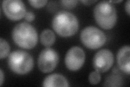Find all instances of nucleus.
Here are the masks:
<instances>
[{"mask_svg": "<svg viewBox=\"0 0 130 87\" xmlns=\"http://www.w3.org/2000/svg\"><path fill=\"white\" fill-rule=\"evenodd\" d=\"M11 35L14 43L24 49L33 48L38 41L36 29L27 22H21L16 24L12 31Z\"/></svg>", "mask_w": 130, "mask_h": 87, "instance_id": "f03ea898", "label": "nucleus"}, {"mask_svg": "<svg viewBox=\"0 0 130 87\" xmlns=\"http://www.w3.org/2000/svg\"><path fill=\"white\" fill-rule=\"evenodd\" d=\"M24 19L28 22H31L35 18V16L32 13V11H28L26 13L25 16H24Z\"/></svg>", "mask_w": 130, "mask_h": 87, "instance_id": "f3484780", "label": "nucleus"}, {"mask_svg": "<svg viewBox=\"0 0 130 87\" xmlns=\"http://www.w3.org/2000/svg\"><path fill=\"white\" fill-rule=\"evenodd\" d=\"M8 67L14 73L24 75L29 73L33 68L34 60L28 52L22 50L12 52L8 58Z\"/></svg>", "mask_w": 130, "mask_h": 87, "instance_id": "20e7f679", "label": "nucleus"}, {"mask_svg": "<svg viewBox=\"0 0 130 87\" xmlns=\"http://www.w3.org/2000/svg\"><path fill=\"white\" fill-rule=\"evenodd\" d=\"M89 81L93 85L98 84L101 80V75L99 72L96 71L92 72L89 75Z\"/></svg>", "mask_w": 130, "mask_h": 87, "instance_id": "4468645a", "label": "nucleus"}, {"mask_svg": "<svg viewBox=\"0 0 130 87\" xmlns=\"http://www.w3.org/2000/svg\"><path fill=\"white\" fill-rule=\"evenodd\" d=\"M85 53L79 46H73L67 51L65 57L64 62L66 67L72 71L79 70L84 63Z\"/></svg>", "mask_w": 130, "mask_h": 87, "instance_id": "6e6552de", "label": "nucleus"}, {"mask_svg": "<svg viewBox=\"0 0 130 87\" xmlns=\"http://www.w3.org/2000/svg\"><path fill=\"white\" fill-rule=\"evenodd\" d=\"M80 40L86 47L95 49L105 44L106 36L104 33L94 26H88L84 28L80 34Z\"/></svg>", "mask_w": 130, "mask_h": 87, "instance_id": "39448f33", "label": "nucleus"}, {"mask_svg": "<svg viewBox=\"0 0 130 87\" xmlns=\"http://www.w3.org/2000/svg\"><path fill=\"white\" fill-rule=\"evenodd\" d=\"M42 86L45 87L63 86H69L67 79L62 74L53 73L47 76L42 83Z\"/></svg>", "mask_w": 130, "mask_h": 87, "instance_id": "9b49d317", "label": "nucleus"}, {"mask_svg": "<svg viewBox=\"0 0 130 87\" xmlns=\"http://www.w3.org/2000/svg\"><path fill=\"white\" fill-rule=\"evenodd\" d=\"M62 3V5L67 9H72L74 8L78 3V1L75 0H73V1H66V0H63V1H61Z\"/></svg>", "mask_w": 130, "mask_h": 87, "instance_id": "dca6fc26", "label": "nucleus"}, {"mask_svg": "<svg viewBox=\"0 0 130 87\" xmlns=\"http://www.w3.org/2000/svg\"><path fill=\"white\" fill-rule=\"evenodd\" d=\"M30 5L34 8H42L46 5L47 1L46 0H34V1H28Z\"/></svg>", "mask_w": 130, "mask_h": 87, "instance_id": "2eb2a0df", "label": "nucleus"}, {"mask_svg": "<svg viewBox=\"0 0 130 87\" xmlns=\"http://www.w3.org/2000/svg\"><path fill=\"white\" fill-rule=\"evenodd\" d=\"M2 8L7 17L13 21H18L24 17L26 9L24 3L20 0H5Z\"/></svg>", "mask_w": 130, "mask_h": 87, "instance_id": "0eeeda50", "label": "nucleus"}, {"mask_svg": "<svg viewBox=\"0 0 130 87\" xmlns=\"http://www.w3.org/2000/svg\"><path fill=\"white\" fill-rule=\"evenodd\" d=\"M117 58L120 69L129 75L130 73V48L128 45L123 46L119 49Z\"/></svg>", "mask_w": 130, "mask_h": 87, "instance_id": "9d476101", "label": "nucleus"}, {"mask_svg": "<svg viewBox=\"0 0 130 87\" xmlns=\"http://www.w3.org/2000/svg\"><path fill=\"white\" fill-rule=\"evenodd\" d=\"M1 44H0V58L3 59L7 57L10 52V46L7 41L1 38L0 39Z\"/></svg>", "mask_w": 130, "mask_h": 87, "instance_id": "ddd939ff", "label": "nucleus"}, {"mask_svg": "<svg viewBox=\"0 0 130 87\" xmlns=\"http://www.w3.org/2000/svg\"><path fill=\"white\" fill-rule=\"evenodd\" d=\"M4 78H5V76H4V73L2 71V70H0V85H2L3 81H4Z\"/></svg>", "mask_w": 130, "mask_h": 87, "instance_id": "6ab92c4d", "label": "nucleus"}, {"mask_svg": "<svg viewBox=\"0 0 130 87\" xmlns=\"http://www.w3.org/2000/svg\"><path fill=\"white\" fill-rule=\"evenodd\" d=\"M110 3H120L121 2H123V0H119V1H109Z\"/></svg>", "mask_w": 130, "mask_h": 87, "instance_id": "412c9836", "label": "nucleus"}, {"mask_svg": "<svg viewBox=\"0 0 130 87\" xmlns=\"http://www.w3.org/2000/svg\"><path fill=\"white\" fill-rule=\"evenodd\" d=\"M125 10L127 12V13L128 15H129V13H130V1L129 0H128V1L125 3Z\"/></svg>", "mask_w": 130, "mask_h": 87, "instance_id": "a211bd4d", "label": "nucleus"}, {"mask_svg": "<svg viewBox=\"0 0 130 87\" xmlns=\"http://www.w3.org/2000/svg\"><path fill=\"white\" fill-rule=\"evenodd\" d=\"M96 1H92V0H91V1H88V0H87V1H81V2L83 3L84 4H85V5H92V4L96 2Z\"/></svg>", "mask_w": 130, "mask_h": 87, "instance_id": "aec40b11", "label": "nucleus"}, {"mask_svg": "<svg viewBox=\"0 0 130 87\" xmlns=\"http://www.w3.org/2000/svg\"><path fill=\"white\" fill-rule=\"evenodd\" d=\"M59 60L58 52L54 49L47 47L41 52L38 57L39 69L43 73L52 72L56 67Z\"/></svg>", "mask_w": 130, "mask_h": 87, "instance_id": "423d86ee", "label": "nucleus"}, {"mask_svg": "<svg viewBox=\"0 0 130 87\" xmlns=\"http://www.w3.org/2000/svg\"><path fill=\"white\" fill-rule=\"evenodd\" d=\"M41 43L43 46L50 47L53 45L55 41V35L54 33L50 29L43 30L40 36Z\"/></svg>", "mask_w": 130, "mask_h": 87, "instance_id": "f8f14e48", "label": "nucleus"}, {"mask_svg": "<svg viewBox=\"0 0 130 87\" xmlns=\"http://www.w3.org/2000/svg\"><path fill=\"white\" fill-rule=\"evenodd\" d=\"M94 17L99 26L105 30H110L117 22L116 8L109 1H101L94 7Z\"/></svg>", "mask_w": 130, "mask_h": 87, "instance_id": "7ed1b4c3", "label": "nucleus"}, {"mask_svg": "<svg viewBox=\"0 0 130 87\" xmlns=\"http://www.w3.org/2000/svg\"><path fill=\"white\" fill-rule=\"evenodd\" d=\"M52 25L55 32L60 36L70 37L78 32L79 22L77 18L72 13L60 11L54 15Z\"/></svg>", "mask_w": 130, "mask_h": 87, "instance_id": "f257e3e1", "label": "nucleus"}, {"mask_svg": "<svg viewBox=\"0 0 130 87\" xmlns=\"http://www.w3.org/2000/svg\"><path fill=\"white\" fill-rule=\"evenodd\" d=\"M114 62V56L108 49H102L97 52L93 59V65L95 71L104 73L108 71Z\"/></svg>", "mask_w": 130, "mask_h": 87, "instance_id": "1a4fd4ad", "label": "nucleus"}]
</instances>
